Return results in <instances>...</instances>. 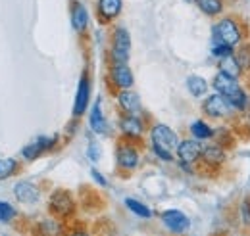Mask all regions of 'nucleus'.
I'll list each match as a JSON object with an SVG mask.
<instances>
[{
  "label": "nucleus",
  "instance_id": "1",
  "mask_svg": "<svg viewBox=\"0 0 250 236\" xmlns=\"http://www.w3.org/2000/svg\"><path fill=\"white\" fill-rule=\"evenodd\" d=\"M212 89L221 96H225L237 114H243L249 108V92L241 87L239 79H233V77L218 71L216 77L212 79Z\"/></svg>",
  "mask_w": 250,
  "mask_h": 236
},
{
  "label": "nucleus",
  "instance_id": "2",
  "mask_svg": "<svg viewBox=\"0 0 250 236\" xmlns=\"http://www.w3.org/2000/svg\"><path fill=\"white\" fill-rule=\"evenodd\" d=\"M150 140H152V150L160 159L164 161H171L173 159V154L179 146V137L173 129H169L167 125H162L156 123L152 129H150Z\"/></svg>",
  "mask_w": 250,
  "mask_h": 236
},
{
  "label": "nucleus",
  "instance_id": "3",
  "mask_svg": "<svg viewBox=\"0 0 250 236\" xmlns=\"http://www.w3.org/2000/svg\"><path fill=\"white\" fill-rule=\"evenodd\" d=\"M212 40L219 44H227L231 48L239 46L245 40V27L243 21L235 16H225L212 27Z\"/></svg>",
  "mask_w": 250,
  "mask_h": 236
},
{
  "label": "nucleus",
  "instance_id": "4",
  "mask_svg": "<svg viewBox=\"0 0 250 236\" xmlns=\"http://www.w3.org/2000/svg\"><path fill=\"white\" fill-rule=\"evenodd\" d=\"M129 52H131V37L129 31L125 27H116L114 35H112V63H127L129 59Z\"/></svg>",
  "mask_w": 250,
  "mask_h": 236
},
{
  "label": "nucleus",
  "instance_id": "5",
  "mask_svg": "<svg viewBox=\"0 0 250 236\" xmlns=\"http://www.w3.org/2000/svg\"><path fill=\"white\" fill-rule=\"evenodd\" d=\"M202 112L212 119H227L235 114V110H233V106L229 104V100H227L225 96L218 94V92H216V94H210V96L204 100Z\"/></svg>",
  "mask_w": 250,
  "mask_h": 236
},
{
  "label": "nucleus",
  "instance_id": "6",
  "mask_svg": "<svg viewBox=\"0 0 250 236\" xmlns=\"http://www.w3.org/2000/svg\"><path fill=\"white\" fill-rule=\"evenodd\" d=\"M175 156L179 159V163L185 167V171H190L188 167L192 163H196L202 156V142L196 140V138H187V140H181L179 146L175 150Z\"/></svg>",
  "mask_w": 250,
  "mask_h": 236
},
{
  "label": "nucleus",
  "instance_id": "7",
  "mask_svg": "<svg viewBox=\"0 0 250 236\" xmlns=\"http://www.w3.org/2000/svg\"><path fill=\"white\" fill-rule=\"evenodd\" d=\"M48 207H50V213H54L56 217H69L75 211V200H73L71 192L60 188V190L52 192Z\"/></svg>",
  "mask_w": 250,
  "mask_h": 236
},
{
  "label": "nucleus",
  "instance_id": "8",
  "mask_svg": "<svg viewBox=\"0 0 250 236\" xmlns=\"http://www.w3.org/2000/svg\"><path fill=\"white\" fill-rule=\"evenodd\" d=\"M200 159L204 161V165L212 167V169H218L225 163L227 159V148H223L221 144H218L216 140L208 142V144H202V156Z\"/></svg>",
  "mask_w": 250,
  "mask_h": 236
},
{
  "label": "nucleus",
  "instance_id": "9",
  "mask_svg": "<svg viewBox=\"0 0 250 236\" xmlns=\"http://www.w3.org/2000/svg\"><path fill=\"white\" fill-rule=\"evenodd\" d=\"M116 159L118 165L125 171H133L139 165V150L131 142H122L116 150Z\"/></svg>",
  "mask_w": 250,
  "mask_h": 236
},
{
  "label": "nucleus",
  "instance_id": "10",
  "mask_svg": "<svg viewBox=\"0 0 250 236\" xmlns=\"http://www.w3.org/2000/svg\"><path fill=\"white\" fill-rule=\"evenodd\" d=\"M162 221H164V225H166L171 233H175V235L185 233L188 227H190L188 217L183 211H179V209H166V211L162 213Z\"/></svg>",
  "mask_w": 250,
  "mask_h": 236
},
{
  "label": "nucleus",
  "instance_id": "11",
  "mask_svg": "<svg viewBox=\"0 0 250 236\" xmlns=\"http://www.w3.org/2000/svg\"><path fill=\"white\" fill-rule=\"evenodd\" d=\"M124 10V0H96V14L102 23L116 20Z\"/></svg>",
  "mask_w": 250,
  "mask_h": 236
},
{
  "label": "nucleus",
  "instance_id": "12",
  "mask_svg": "<svg viewBox=\"0 0 250 236\" xmlns=\"http://www.w3.org/2000/svg\"><path fill=\"white\" fill-rule=\"evenodd\" d=\"M110 81L118 87V89H131L135 79H133V71L127 67V63H112L110 67Z\"/></svg>",
  "mask_w": 250,
  "mask_h": 236
},
{
  "label": "nucleus",
  "instance_id": "13",
  "mask_svg": "<svg viewBox=\"0 0 250 236\" xmlns=\"http://www.w3.org/2000/svg\"><path fill=\"white\" fill-rule=\"evenodd\" d=\"M89 98H91V81L87 75L81 77L79 87H77V96H75V104H73V116L79 118L87 112L89 108Z\"/></svg>",
  "mask_w": 250,
  "mask_h": 236
},
{
  "label": "nucleus",
  "instance_id": "14",
  "mask_svg": "<svg viewBox=\"0 0 250 236\" xmlns=\"http://www.w3.org/2000/svg\"><path fill=\"white\" fill-rule=\"evenodd\" d=\"M120 127H122V133H124L125 138H131V140L141 138L143 133H145V123H143L141 116H127V114H124L122 119H120Z\"/></svg>",
  "mask_w": 250,
  "mask_h": 236
},
{
  "label": "nucleus",
  "instance_id": "15",
  "mask_svg": "<svg viewBox=\"0 0 250 236\" xmlns=\"http://www.w3.org/2000/svg\"><path fill=\"white\" fill-rule=\"evenodd\" d=\"M118 104L124 110V114L127 116H141L143 106H141V98L137 92H133L131 89H125L118 94Z\"/></svg>",
  "mask_w": 250,
  "mask_h": 236
},
{
  "label": "nucleus",
  "instance_id": "16",
  "mask_svg": "<svg viewBox=\"0 0 250 236\" xmlns=\"http://www.w3.org/2000/svg\"><path fill=\"white\" fill-rule=\"evenodd\" d=\"M69 12H71V27H73V31L85 33L87 25H89V12H87V8L79 0H73Z\"/></svg>",
  "mask_w": 250,
  "mask_h": 236
},
{
  "label": "nucleus",
  "instance_id": "17",
  "mask_svg": "<svg viewBox=\"0 0 250 236\" xmlns=\"http://www.w3.org/2000/svg\"><path fill=\"white\" fill-rule=\"evenodd\" d=\"M56 144V137H41V138H37L35 142L31 144H27V146L23 148V157L25 159H35V157H39L41 154H44V152H48L50 148Z\"/></svg>",
  "mask_w": 250,
  "mask_h": 236
},
{
  "label": "nucleus",
  "instance_id": "18",
  "mask_svg": "<svg viewBox=\"0 0 250 236\" xmlns=\"http://www.w3.org/2000/svg\"><path fill=\"white\" fill-rule=\"evenodd\" d=\"M89 125H91V131H93L94 135H106V133H108V123H106V118H104V114H102L100 98L94 102L93 110H91Z\"/></svg>",
  "mask_w": 250,
  "mask_h": 236
},
{
  "label": "nucleus",
  "instance_id": "19",
  "mask_svg": "<svg viewBox=\"0 0 250 236\" xmlns=\"http://www.w3.org/2000/svg\"><path fill=\"white\" fill-rule=\"evenodd\" d=\"M14 194H16V198H18L20 202H23V204H35V202H39V198H41L39 188H37L35 184H31V182H18L16 188H14Z\"/></svg>",
  "mask_w": 250,
  "mask_h": 236
},
{
  "label": "nucleus",
  "instance_id": "20",
  "mask_svg": "<svg viewBox=\"0 0 250 236\" xmlns=\"http://www.w3.org/2000/svg\"><path fill=\"white\" fill-rule=\"evenodd\" d=\"M198 10L208 18H218L225 12V0H194Z\"/></svg>",
  "mask_w": 250,
  "mask_h": 236
},
{
  "label": "nucleus",
  "instance_id": "21",
  "mask_svg": "<svg viewBox=\"0 0 250 236\" xmlns=\"http://www.w3.org/2000/svg\"><path fill=\"white\" fill-rule=\"evenodd\" d=\"M218 71L225 73V75H229V77H233V79H241V77L245 75L243 69H241V65L237 63V59H235L233 54H231V56H225V58H219Z\"/></svg>",
  "mask_w": 250,
  "mask_h": 236
},
{
  "label": "nucleus",
  "instance_id": "22",
  "mask_svg": "<svg viewBox=\"0 0 250 236\" xmlns=\"http://www.w3.org/2000/svg\"><path fill=\"white\" fill-rule=\"evenodd\" d=\"M190 135H192V138L204 142V140H212L214 138V129L206 121L196 119V121L190 123Z\"/></svg>",
  "mask_w": 250,
  "mask_h": 236
},
{
  "label": "nucleus",
  "instance_id": "23",
  "mask_svg": "<svg viewBox=\"0 0 250 236\" xmlns=\"http://www.w3.org/2000/svg\"><path fill=\"white\" fill-rule=\"evenodd\" d=\"M233 56L237 59V63L241 65L243 73H250V40H243V42L235 48Z\"/></svg>",
  "mask_w": 250,
  "mask_h": 236
},
{
  "label": "nucleus",
  "instance_id": "24",
  "mask_svg": "<svg viewBox=\"0 0 250 236\" xmlns=\"http://www.w3.org/2000/svg\"><path fill=\"white\" fill-rule=\"evenodd\" d=\"M187 89L194 98H200L208 92V81L200 75H188L187 77Z\"/></svg>",
  "mask_w": 250,
  "mask_h": 236
},
{
  "label": "nucleus",
  "instance_id": "25",
  "mask_svg": "<svg viewBox=\"0 0 250 236\" xmlns=\"http://www.w3.org/2000/svg\"><path fill=\"white\" fill-rule=\"evenodd\" d=\"M125 206L129 207L135 215H139V217H143V219H150V217H152L150 207H146L145 204H141V202L135 200V198H127V200H125Z\"/></svg>",
  "mask_w": 250,
  "mask_h": 236
},
{
  "label": "nucleus",
  "instance_id": "26",
  "mask_svg": "<svg viewBox=\"0 0 250 236\" xmlns=\"http://www.w3.org/2000/svg\"><path fill=\"white\" fill-rule=\"evenodd\" d=\"M16 171H18V161L16 159H12V157H2L0 159V180L12 177Z\"/></svg>",
  "mask_w": 250,
  "mask_h": 236
},
{
  "label": "nucleus",
  "instance_id": "27",
  "mask_svg": "<svg viewBox=\"0 0 250 236\" xmlns=\"http://www.w3.org/2000/svg\"><path fill=\"white\" fill-rule=\"evenodd\" d=\"M214 140L218 142V144H221V146L225 148V146H231L235 140H233V135L223 127V129H214Z\"/></svg>",
  "mask_w": 250,
  "mask_h": 236
},
{
  "label": "nucleus",
  "instance_id": "28",
  "mask_svg": "<svg viewBox=\"0 0 250 236\" xmlns=\"http://www.w3.org/2000/svg\"><path fill=\"white\" fill-rule=\"evenodd\" d=\"M235 52V48H231V46H227V44H219V42H214L212 44V56H216V58H225V56H231Z\"/></svg>",
  "mask_w": 250,
  "mask_h": 236
},
{
  "label": "nucleus",
  "instance_id": "29",
  "mask_svg": "<svg viewBox=\"0 0 250 236\" xmlns=\"http://www.w3.org/2000/svg\"><path fill=\"white\" fill-rule=\"evenodd\" d=\"M14 217H16V209L6 202H0V221H12Z\"/></svg>",
  "mask_w": 250,
  "mask_h": 236
},
{
  "label": "nucleus",
  "instance_id": "30",
  "mask_svg": "<svg viewBox=\"0 0 250 236\" xmlns=\"http://www.w3.org/2000/svg\"><path fill=\"white\" fill-rule=\"evenodd\" d=\"M241 221L245 225H250V198H245L241 204Z\"/></svg>",
  "mask_w": 250,
  "mask_h": 236
},
{
  "label": "nucleus",
  "instance_id": "31",
  "mask_svg": "<svg viewBox=\"0 0 250 236\" xmlns=\"http://www.w3.org/2000/svg\"><path fill=\"white\" fill-rule=\"evenodd\" d=\"M87 152H89V157H91L93 161H98V159H100V148H98L96 142H91Z\"/></svg>",
  "mask_w": 250,
  "mask_h": 236
},
{
  "label": "nucleus",
  "instance_id": "32",
  "mask_svg": "<svg viewBox=\"0 0 250 236\" xmlns=\"http://www.w3.org/2000/svg\"><path fill=\"white\" fill-rule=\"evenodd\" d=\"M91 175H93V178L96 180V182H98V184H100V186H108V180L102 177V175H100L96 169H93V171H91Z\"/></svg>",
  "mask_w": 250,
  "mask_h": 236
},
{
  "label": "nucleus",
  "instance_id": "33",
  "mask_svg": "<svg viewBox=\"0 0 250 236\" xmlns=\"http://www.w3.org/2000/svg\"><path fill=\"white\" fill-rule=\"evenodd\" d=\"M69 236H89L87 233H83V231H75V233H71Z\"/></svg>",
  "mask_w": 250,
  "mask_h": 236
}]
</instances>
